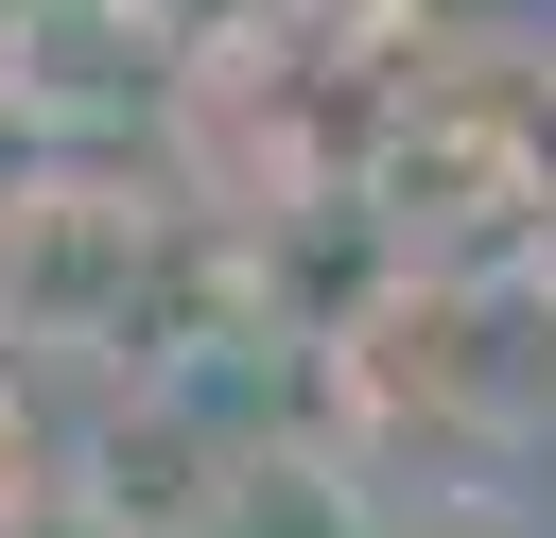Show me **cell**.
<instances>
[{"label": "cell", "instance_id": "6da1fadb", "mask_svg": "<svg viewBox=\"0 0 556 538\" xmlns=\"http://www.w3.org/2000/svg\"><path fill=\"white\" fill-rule=\"evenodd\" d=\"M174 17L156 0H17L0 17V121L17 139H122V121H174Z\"/></svg>", "mask_w": 556, "mask_h": 538}, {"label": "cell", "instance_id": "7a4b0ae2", "mask_svg": "<svg viewBox=\"0 0 556 538\" xmlns=\"http://www.w3.org/2000/svg\"><path fill=\"white\" fill-rule=\"evenodd\" d=\"M139 295H156V226H139V208H104V191H70V174H35V191L0 208V330H17V347H122Z\"/></svg>", "mask_w": 556, "mask_h": 538}, {"label": "cell", "instance_id": "3957f363", "mask_svg": "<svg viewBox=\"0 0 556 538\" xmlns=\"http://www.w3.org/2000/svg\"><path fill=\"white\" fill-rule=\"evenodd\" d=\"M174 538H382V503H365V469L330 434H226V469H208V503Z\"/></svg>", "mask_w": 556, "mask_h": 538}, {"label": "cell", "instance_id": "277c9868", "mask_svg": "<svg viewBox=\"0 0 556 538\" xmlns=\"http://www.w3.org/2000/svg\"><path fill=\"white\" fill-rule=\"evenodd\" d=\"M382 538H556L521 486H469V469H434V486H400L382 503Z\"/></svg>", "mask_w": 556, "mask_h": 538}, {"label": "cell", "instance_id": "5b68a950", "mask_svg": "<svg viewBox=\"0 0 556 538\" xmlns=\"http://www.w3.org/2000/svg\"><path fill=\"white\" fill-rule=\"evenodd\" d=\"M0 538H122V521H87V503H70V486H52V503H17V521H0Z\"/></svg>", "mask_w": 556, "mask_h": 538}]
</instances>
